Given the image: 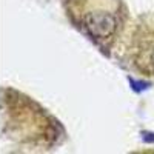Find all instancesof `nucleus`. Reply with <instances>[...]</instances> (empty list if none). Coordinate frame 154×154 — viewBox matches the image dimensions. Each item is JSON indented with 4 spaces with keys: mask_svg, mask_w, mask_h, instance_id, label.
Returning <instances> with one entry per match:
<instances>
[{
    "mask_svg": "<svg viewBox=\"0 0 154 154\" xmlns=\"http://www.w3.org/2000/svg\"><path fill=\"white\" fill-rule=\"evenodd\" d=\"M82 23L89 35L96 40L111 38L119 23L117 3L114 0H102L100 5L94 3L93 8H88L82 12Z\"/></svg>",
    "mask_w": 154,
    "mask_h": 154,
    "instance_id": "1",
    "label": "nucleus"
},
{
    "mask_svg": "<svg viewBox=\"0 0 154 154\" xmlns=\"http://www.w3.org/2000/svg\"><path fill=\"white\" fill-rule=\"evenodd\" d=\"M148 63L151 65V68L154 69V45L149 48V53H148Z\"/></svg>",
    "mask_w": 154,
    "mask_h": 154,
    "instance_id": "2",
    "label": "nucleus"
}]
</instances>
